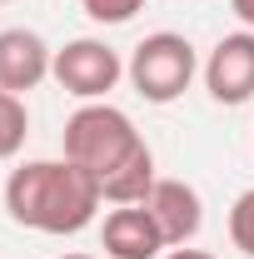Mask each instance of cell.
<instances>
[{
	"mask_svg": "<svg viewBox=\"0 0 254 259\" xmlns=\"http://www.w3.org/2000/svg\"><path fill=\"white\" fill-rule=\"evenodd\" d=\"M65 160H75L100 185L105 204H145V194L159 180L155 150L110 100H90L65 120Z\"/></svg>",
	"mask_w": 254,
	"mask_h": 259,
	"instance_id": "6da1fadb",
	"label": "cell"
},
{
	"mask_svg": "<svg viewBox=\"0 0 254 259\" xmlns=\"http://www.w3.org/2000/svg\"><path fill=\"white\" fill-rule=\"evenodd\" d=\"M159 259H215L209 249H190V244H180V249H164Z\"/></svg>",
	"mask_w": 254,
	"mask_h": 259,
	"instance_id": "4fadbf2b",
	"label": "cell"
},
{
	"mask_svg": "<svg viewBox=\"0 0 254 259\" xmlns=\"http://www.w3.org/2000/svg\"><path fill=\"white\" fill-rule=\"evenodd\" d=\"M60 259H95V254H60Z\"/></svg>",
	"mask_w": 254,
	"mask_h": 259,
	"instance_id": "5bb4252c",
	"label": "cell"
},
{
	"mask_svg": "<svg viewBox=\"0 0 254 259\" xmlns=\"http://www.w3.org/2000/svg\"><path fill=\"white\" fill-rule=\"evenodd\" d=\"M100 249L105 259H159L170 249V239L145 204H115L100 225Z\"/></svg>",
	"mask_w": 254,
	"mask_h": 259,
	"instance_id": "52a82bcc",
	"label": "cell"
},
{
	"mask_svg": "<svg viewBox=\"0 0 254 259\" xmlns=\"http://www.w3.org/2000/svg\"><path fill=\"white\" fill-rule=\"evenodd\" d=\"M80 10L95 20V25H125L145 10V0H80Z\"/></svg>",
	"mask_w": 254,
	"mask_h": 259,
	"instance_id": "8fae6325",
	"label": "cell"
},
{
	"mask_svg": "<svg viewBox=\"0 0 254 259\" xmlns=\"http://www.w3.org/2000/svg\"><path fill=\"white\" fill-rule=\"evenodd\" d=\"M229 10L239 15V25H244V30H254V0H229Z\"/></svg>",
	"mask_w": 254,
	"mask_h": 259,
	"instance_id": "7c38bea8",
	"label": "cell"
},
{
	"mask_svg": "<svg viewBox=\"0 0 254 259\" xmlns=\"http://www.w3.org/2000/svg\"><path fill=\"white\" fill-rule=\"evenodd\" d=\"M204 90L215 105H249L254 100V30L220 35L209 60L199 65Z\"/></svg>",
	"mask_w": 254,
	"mask_h": 259,
	"instance_id": "5b68a950",
	"label": "cell"
},
{
	"mask_svg": "<svg viewBox=\"0 0 254 259\" xmlns=\"http://www.w3.org/2000/svg\"><path fill=\"white\" fill-rule=\"evenodd\" d=\"M50 65H55V50L40 40L25 25H10L0 30V90L5 95H30L50 80Z\"/></svg>",
	"mask_w": 254,
	"mask_h": 259,
	"instance_id": "8992f818",
	"label": "cell"
},
{
	"mask_svg": "<svg viewBox=\"0 0 254 259\" xmlns=\"http://www.w3.org/2000/svg\"><path fill=\"white\" fill-rule=\"evenodd\" d=\"M0 5H10V0H0Z\"/></svg>",
	"mask_w": 254,
	"mask_h": 259,
	"instance_id": "9a60e30c",
	"label": "cell"
},
{
	"mask_svg": "<svg viewBox=\"0 0 254 259\" xmlns=\"http://www.w3.org/2000/svg\"><path fill=\"white\" fill-rule=\"evenodd\" d=\"M125 75H130V85H135L140 100H150V105H175V100L194 85L199 55H194V45L185 35L155 30V35H145V40L130 50Z\"/></svg>",
	"mask_w": 254,
	"mask_h": 259,
	"instance_id": "3957f363",
	"label": "cell"
},
{
	"mask_svg": "<svg viewBox=\"0 0 254 259\" xmlns=\"http://www.w3.org/2000/svg\"><path fill=\"white\" fill-rule=\"evenodd\" d=\"M145 209H150L155 225L164 229L170 249L194 244V234L204 229V199H199V190L185 185V180H155V190L145 194Z\"/></svg>",
	"mask_w": 254,
	"mask_h": 259,
	"instance_id": "ba28073f",
	"label": "cell"
},
{
	"mask_svg": "<svg viewBox=\"0 0 254 259\" xmlns=\"http://www.w3.org/2000/svg\"><path fill=\"white\" fill-rule=\"evenodd\" d=\"M50 80L60 85L65 95L75 100H105L120 80H125V60L115 45H105L95 35H80V40H65L55 50V65H50Z\"/></svg>",
	"mask_w": 254,
	"mask_h": 259,
	"instance_id": "277c9868",
	"label": "cell"
},
{
	"mask_svg": "<svg viewBox=\"0 0 254 259\" xmlns=\"http://www.w3.org/2000/svg\"><path fill=\"white\" fill-rule=\"evenodd\" d=\"M25 135H30V110H25V100L0 90V164L15 160V155L25 150Z\"/></svg>",
	"mask_w": 254,
	"mask_h": 259,
	"instance_id": "9c48e42d",
	"label": "cell"
},
{
	"mask_svg": "<svg viewBox=\"0 0 254 259\" xmlns=\"http://www.w3.org/2000/svg\"><path fill=\"white\" fill-rule=\"evenodd\" d=\"M105 194L75 160H25L5 180V214L35 234H80L95 225Z\"/></svg>",
	"mask_w": 254,
	"mask_h": 259,
	"instance_id": "7a4b0ae2",
	"label": "cell"
},
{
	"mask_svg": "<svg viewBox=\"0 0 254 259\" xmlns=\"http://www.w3.org/2000/svg\"><path fill=\"white\" fill-rule=\"evenodd\" d=\"M229 244L254 259V190H244L229 204Z\"/></svg>",
	"mask_w": 254,
	"mask_h": 259,
	"instance_id": "30bf717a",
	"label": "cell"
}]
</instances>
